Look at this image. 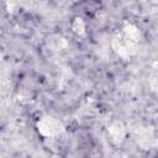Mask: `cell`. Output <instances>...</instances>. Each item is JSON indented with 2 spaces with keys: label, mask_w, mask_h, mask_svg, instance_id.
Here are the masks:
<instances>
[{
  "label": "cell",
  "mask_w": 158,
  "mask_h": 158,
  "mask_svg": "<svg viewBox=\"0 0 158 158\" xmlns=\"http://www.w3.org/2000/svg\"><path fill=\"white\" fill-rule=\"evenodd\" d=\"M38 130L44 136H54L60 132V123L52 117H43L38 122Z\"/></svg>",
  "instance_id": "obj_1"
}]
</instances>
